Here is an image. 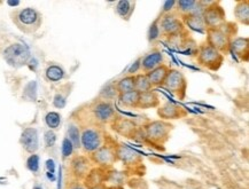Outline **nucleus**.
<instances>
[{"instance_id":"obj_1","label":"nucleus","mask_w":249,"mask_h":189,"mask_svg":"<svg viewBox=\"0 0 249 189\" xmlns=\"http://www.w3.org/2000/svg\"><path fill=\"white\" fill-rule=\"evenodd\" d=\"M237 34L238 24L226 21L219 27L207 29L206 43L225 56L230 53V44L237 37Z\"/></svg>"},{"instance_id":"obj_2","label":"nucleus","mask_w":249,"mask_h":189,"mask_svg":"<svg viewBox=\"0 0 249 189\" xmlns=\"http://www.w3.org/2000/svg\"><path fill=\"white\" fill-rule=\"evenodd\" d=\"M13 22L18 30L24 34H35L41 27L43 17L37 9L25 7L13 14Z\"/></svg>"},{"instance_id":"obj_3","label":"nucleus","mask_w":249,"mask_h":189,"mask_svg":"<svg viewBox=\"0 0 249 189\" xmlns=\"http://www.w3.org/2000/svg\"><path fill=\"white\" fill-rule=\"evenodd\" d=\"M146 141L153 145H164L170 137L172 125L165 120H153L142 126Z\"/></svg>"},{"instance_id":"obj_4","label":"nucleus","mask_w":249,"mask_h":189,"mask_svg":"<svg viewBox=\"0 0 249 189\" xmlns=\"http://www.w3.org/2000/svg\"><path fill=\"white\" fill-rule=\"evenodd\" d=\"M196 57L199 66L207 70H210V71H217V70L221 69L225 59V56L222 53L213 49L207 43L199 45Z\"/></svg>"},{"instance_id":"obj_5","label":"nucleus","mask_w":249,"mask_h":189,"mask_svg":"<svg viewBox=\"0 0 249 189\" xmlns=\"http://www.w3.org/2000/svg\"><path fill=\"white\" fill-rule=\"evenodd\" d=\"M2 57L8 66L18 69L27 66L30 62L31 53L25 45L15 43L6 47L2 52Z\"/></svg>"},{"instance_id":"obj_6","label":"nucleus","mask_w":249,"mask_h":189,"mask_svg":"<svg viewBox=\"0 0 249 189\" xmlns=\"http://www.w3.org/2000/svg\"><path fill=\"white\" fill-rule=\"evenodd\" d=\"M187 86L188 82L186 77L180 70L169 69V72L165 77L162 87L172 93L179 100H184L187 94Z\"/></svg>"},{"instance_id":"obj_7","label":"nucleus","mask_w":249,"mask_h":189,"mask_svg":"<svg viewBox=\"0 0 249 189\" xmlns=\"http://www.w3.org/2000/svg\"><path fill=\"white\" fill-rule=\"evenodd\" d=\"M104 145V136L98 127H85L81 133V147L85 153L92 154Z\"/></svg>"},{"instance_id":"obj_8","label":"nucleus","mask_w":249,"mask_h":189,"mask_svg":"<svg viewBox=\"0 0 249 189\" xmlns=\"http://www.w3.org/2000/svg\"><path fill=\"white\" fill-rule=\"evenodd\" d=\"M160 30H161V34L165 38L174 36V34H180L183 31L186 30V28L184 27L183 22H181L180 17H178V14L175 13H169L163 17H160Z\"/></svg>"},{"instance_id":"obj_9","label":"nucleus","mask_w":249,"mask_h":189,"mask_svg":"<svg viewBox=\"0 0 249 189\" xmlns=\"http://www.w3.org/2000/svg\"><path fill=\"white\" fill-rule=\"evenodd\" d=\"M91 113L95 121L100 124H110L116 118V111L110 101L97 100L92 104Z\"/></svg>"},{"instance_id":"obj_10","label":"nucleus","mask_w":249,"mask_h":189,"mask_svg":"<svg viewBox=\"0 0 249 189\" xmlns=\"http://www.w3.org/2000/svg\"><path fill=\"white\" fill-rule=\"evenodd\" d=\"M116 147L105 143V145H102L100 148L91 154V162L93 163V164L98 165L99 168H109V166H111L115 162H116Z\"/></svg>"},{"instance_id":"obj_11","label":"nucleus","mask_w":249,"mask_h":189,"mask_svg":"<svg viewBox=\"0 0 249 189\" xmlns=\"http://www.w3.org/2000/svg\"><path fill=\"white\" fill-rule=\"evenodd\" d=\"M202 17L207 29L217 28L226 22V13L219 1H213L202 12Z\"/></svg>"},{"instance_id":"obj_12","label":"nucleus","mask_w":249,"mask_h":189,"mask_svg":"<svg viewBox=\"0 0 249 189\" xmlns=\"http://www.w3.org/2000/svg\"><path fill=\"white\" fill-rule=\"evenodd\" d=\"M158 116L161 120H181L187 116V111L183 107L174 103V102H165L160 104L158 108Z\"/></svg>"},{"instance_id":"obj_13","label":"nucleus","mask_w":249,"mask_h":189,"mask_svg":"<svg viewBox=\"0 0 249 189\" xmlns=\"http://www.w3.org/2000/svg\"><path fill=\"white\" fill-rule=\"evenodd\" d=\"M92 164H93V163L91 162L90 157L78 155L75 156L74 158L71 159L70 169H71L72 174L75 175L76 179H78V180H84L86 175L89 174V172L91 171Z\"/></svg>"},{"instance_id":"obj_14","label":"nucleus","mask_w":249,"mask_h":189,"mask_svg":"<svg viewBox=\"0 0 249 189\" xmlns=\"http://www.w3.org/2000/svg\"><path fill=\"white\" fill-rule=\"evenodd\" d=\"M163 54L161 51L153 50L140 57V70L143 73H148L158 67L163 65Z\"/></svg>"},{"instance_id":"obj_15","label":"nucleus","mask_w":249,"mask_h":189,"mask_svg":"<svg viewBox=\"0 0 249 189\" xmlns=\"http://www.w3.org/2000/svg\"><path fill=\"white\" fill-rule=\"evenodd\" d=\"M20 142L25 152L35 154L39 148V137L38 131L35 127H27L21 134Z\"/></svg>"},{"instance_id":"obj_16","label":"nucleus","mask_w":249,"mask_h":189,"mask_svg":"<svg viewBox=\"0 0 249 189\" xmlns=\"http://www.w3.org/2000/svg\"><path fill=\"white\" fill-rule=\"evenodd\" d=\"M110 125L111 129H113L117 134L125 137H131V139H132L133 134H135L137 129H138L135 121L122 117H116L113 121H111Z\"/></svg>"},{"instance_id":"obj_17","label":"nucleus","mask_w":249,"mask_h":189,"mask_svg":"<svg viewBox=\"0 0 249 189\" xmlns=\"http://www.w3.org/2000/svg\"><path fill=\"white\" fill-rule=\"evenodd\" d=\"M140 155L136 150L131 149L125 145L116 147V161L122 162L125 165H135L140 162Z\"/></svg>"},{"instance_id":"obj_18","label":"nucleus","mask_w":249,"mask_h":189,"mask_svg":"<svg viewBox=\"0 0 249 189\" xmlns=\"http://www.w3.org/2000/svg\"><path fill=\"white\" fill-rule=\"evenodd\" d=\"M230 52H232L239 60L248 61L249 39L247 37H235L230 44Z\"/></svg>"},{"instance_id":"obj_19","label":"nucleus","mask_w":249,"mask_h":189,"mask_svg":"<svg viewBox=\"0 0 249 189\" xmlns=\"http://www.w3.org/2000/svg\"><path fill=\"white\" fill-rule=\"evenodd\" d=\"M180 18L185 28H188L190 30L194 31V33L206 34L207 27L206 24H204L202 14L181 15Z\"/></svg>"},{"instance_id":"obj_20","label":"nucleus","mask_w":249,"mask_h":189,"mask_svg":"<svg viewBox=\"0 0 249 189\" xmlns=\"http://www.w3.org/2000/svg\"><path fill=\"white\" fill-rule=\"evenodd\" d=\"M106 172V169L99 168V166L98 168H92L84 179V187L86 189H91L97 187V186L105 185Z\"/></svg>"},{"instance_id":"obj_21","label":"nucleus","mask_w":249,"mask_h":189,"mask_svg":"<svg viewBox=\"0 0 249 189\" xmlns=\"http://www.w3.org/2000/svg\"><path fill=\"white\" fill-rule=\"evenodd\" d=\"M176 11L181 15L188 14H202L203 7L197 0H179L176 4Z\"/></svg>"},{"instance_id":"obj_22","label":"nucleus","mask_w":249,"mask_h":189,"mask_svg":"<svg viewBox=\"0 0 249 189\" xmlns=\"http://www.w3.org/2000/svg\"><path fill=\"white\" fill-rule=\"evenodd\" d=\"M161 104L160 95L155 91H148L145 93H139V101H138V109H152L159 108Z\"/></svg>"},{"instance_id":"obj_23","label":"nucleus","mask_w":249,"mask_h":189,"mask_svg":"<svg viewBox=\"0 0 249 189\" xmlns=\"http://www.w3.org/2000/svg\"><path fill=\"white\" fill-rule=\"evenodd\" d=\"M169 69L170 68L163 63L162 66H160V67H158V68H155L154 70H152V71L146 73L153 88L162 87L165 77H167L168 72H169Z\"/></svg>"},{"instance_id":"obj_24","label":"nucleus","mask_w":249,"mask_h":189,"mask_svg":"<svg viewBox=\"0 0 249 189\" xmlns=\"http://www.w3.org/2000/svg\"><path fill=\"white\" fill-rule=\"evenodd\" d=\"M135 8L136 1H130V0H121V1H117L116 6H115V11L124 21L130 20L133 12H135Z\"/></svg>"},{"instance_id":"obj_25","label":"nucleus","mask_w":249,"mask_h":189,"mask_svg":"<svg viewBox=\"0 0 249 189\" xmlns=\"http://www.w3.org/2000/svg\"><path fill=\"white\" fill-rule=\"evenodd\" d=\"M234 17L239 23L249 24V1L248 0H239L234 6Z\"/></svg>"},{"instance_id":"obj_26","label":"nucleus","mask_w":249,"mask_h":189,"mask_svg":"<svg viewBox=\"0 0 249 189\" xmlns=\"http://www.w3.org/2000/svg\"><path fill=\"white\" fill-rule=\"evenodd\" d=\"M117 100L120 104L127 109H138L139 93L137 91H130L126 93H121L117 95Z\"/></svg>"},{"instance_id":"obj_27","label":"nucleus","mask_w":249,"mask_h":189,"mask_svg":"<svg viewBox=\"0 0 249 189\" xmlns=\"http://www.w3.org/2000/svg\"><path fill=\"white\" fill-rule=\"evenodd\" d=\"M66 72L61 66L59 65H51L45 70L46 79L51 83H56L62 81L65 78Z\"/></svg>"},{"instance_id":"obj_28","label":"nucleus","mask_w":249,"mask_h":189,"mask_svg":"<svg viewBox=\"0 0 249 189\" xmlns=\"http://www.w3.org/2000/svg\"><path fill=\"white\" fill-rule=\"evenodd\" d=\"M115 88L119 94L126 93L130 91H135V76H125L121 78L120 81L115 83Z\"/></svg>"},{"instance_id":"obj_29","label":"nucleus","mask_w":249,"mask_h":189,"mask_svg":"<svg viewBox=\"0 0 249 189\" xmlns=\"http://www.w3.org/2000/svg\"><path fill=\"white\" fill-rule=\"evenodd\" d=\"M153 87L146 73H137L135 75V91L138 93H145L152 91Z\"/></svg>"},{"instance_id":"obj_30","label":"nucleus","mask_w":249,"mask_h":189,"mask_svg":"<svg viewBox=\"0 0 249 189\" xmlns=\"http://www.w3.org/2000/svg\"><path fill=\"white\" fill-rule=\"evenodd\" d=\"M197 49H199V45L196 43V40L193 38L188 37L186 40L184 41L179 51L184 55H190V56H196L197 53Z\"/></svg>"},{"instance_id":"obj_31","label":"nucleus","mask_w":249,"mask_h":189,"mask_svg":"<svg viewBox=\"0 0 249 189\" xmlns=\"http://www.w3.org/2000/svg\"><path fill=\"white\" fill-rule=\"evenodd\" d=\"M126 177L123 172H106V179L105 182H109L113 187H119L125 184Z\"/></svg>"},{"instance_id":"obj_32","label":"nucleus","mask_w":249,"mask_h":189,"mask_svg":"<svg viewBox=\"0 0 249 189\" xmlns=\"http://www.w3.org/2000/svg\"><path fill=\"white\" fill-rule=\"evenodd\" d=\"M68 139L71 141L72 146H74V149H79L81 148V132H79V129L76 125L70 124L68 126Z\"/></svg>"},{"instance_id":"obj_33","label":"nucleus","mask_w":249,"mask_h":189,"mask_svg":"<svg viewBox=\"0 0 249 189\" xmlns=\"http://www.w3.org/2000/svg\"><path fill=\"white\" fill-rule=\"evenodd\" d=\"M45 123L50 127V130L53 131L57 129L61 124V115L56 111H50L45 116Z\"/></svg>"},{"instance_id":"obj_34","label":"nucleus","mask_w":249,"mask_h":189,"mask_svg":"<svg viewBox=\"0 0 249 189\" xmlns=\"http://www.w3.org/2000/svg\"><path fill=\"white\" fill-rule=\"evenodd\" d=\"M119 93H117L116 88H115V83L114 84H108L107 86H105V88H102V91L100 92V100H105V101H110L111 99H114L115 97H117Z\"/></svg>"},{"instance_id":"obj_35","label":"nucleus","mask_w":249,"mask_h":189,"mask_svg":"<svg viewBox=\"0 0 249 189\" xmlns=\"http://www.w3.org/2000/svg\"><path fill=\"white\" fill-rule=\"evenodd\" d=\"M160 18L158 17L156 20L153 22L151 24V27H149V30H148V40L149 43H154L158 39L161 38V30H160Z\"/></svg>"},{"instance_id":"obj_36","label":"nucleus","mask_w":249,"mask_h":189,"mask_svg":"<svg viewBox=\"0 0 249 189\" xmlns=\"http://www.w3.org/2000/svg\"><path fill=\"white\" fill-rule=\"evenodd\" d=\"M27 168L34 173L38 172V170H39V156L37 154H33L27 159Z\"/></svg>"},{"instance_id":"obj_37","label":"nucleus","mask_w":249,"mask_h":189,"mask_svg":"<svg viewBox=\"0 0 249 189\" xmlns=\"http://www.w3.org/2000/svg\"><path fill=\"white\" fill-rule=\"evenodd\" d=\"M72 152H74V146H72L71 141H70L68 137H65L62 141V156L63 158H67V157L71 156Z\"/></svg>"},{"instance_id":"obj_38","label":"nucleus","mask_w":249,"mask_h":189,"mask_svg":"<svg viewBox=\"0 0 249 189\" xmlns=\"http://www.w3.org/2000/svg\"><path fill=\"white\" fill-rule=\"evenodd\" d=\"M176 4H177V1H175V0H170V1H165L163 6H162V9H161V14H160V17H163L165 14H169V13H172L174 9H176Z\"/></svg>"},{"instance_id":"obj_39","label":"nucleus","mask_w":249,"mask_h":189,"mask_svg":"<svg viewBox=\"0 0 249 189\" xmlns=\"http://www.w3.org/2000/svg\"><path fill=\"white\" fill-rule=\"evenodd\" d=\"M66 103H67V97H66V95H63L62 93H56L55 97H54V100H53L54 107L62 109L66 105Z\"/></svg>"},{"instance_id":"obj_40","label":"nucleus","mask_w":249,"mask_h":189,"mask_svg":"<svg viewBox=\"0 0 249 189\" xmlns=\"http://www.w3.org/2000/svg\"><path fill=\"white\" fill-rule=\"evenodd\" d=\"M44 139H45V143H46L47 147H53L54 145H55L56 136L52 130H49L45 133V137H44Z\"/></svg>"},{"instance_id":"obj_41","label":"nucleus","mask_w":249,"mask_h":189,"mask_svg":"<svg viewBox=\"0 0 249 189\" xmlns=\"http://www.w3.org/2000/svg\"><path fill=\"white\" fill-rule=\"evenodd\" d=\"M138 70H140V57L136 61L135 63H133L132 66L130 67L129 70H127V75L135 76V75H137V72H138Z\"/></svg>"},{"instance_id":"obj_42","label":"nucleus","mask_w":249,"mask_h":189,"mask_svg":"<svg viewBox=\"0 0 249 189\" xmlns=\"http://www.w3.org/2000/svg\"><path fill=\"white\" fill-rule=\"evenodd\" d=\"M46 166H47V168L50 169L51 173H53V171H54V164H53V161H52V159H50V161H47V163H46Z\"/></svg>"},{"instance_id":"obj_43","label":"nucleus","mask_w":249,"mask_h":189,"mask_svg":"<svg viewBox=\"0 0 249 189\" xmlns=\"http://www.w3.org/2000/svg\"><path fill=\"white\" fill-rule=\"evenodd\" d=\"M70 189H86V188L84 187V185H75V186H72Z\"/></svg>"},{"instance_id":"obj_44","label":"nucleus","mask_w":249,"mask_h":189,"mask_svg":"<svg viewBox=\"0 0 249 189\" xmlns=\"http://www.w3.org/2000/svg\"><path fill=\"white\" fill-rule=\"evenodd\" d=\"M91 189H108L106 185H101V186H97V187L91 188Z\"/></svg>"},{"instance_id":"obj_45","label":"nucleus","mask_w":249,"mask_h":189,"mask_svg":"<svg viewBox=\"0 0 249 189\" xmlns=\"http://www.w3.org/2000/svg\"><path fill=\"white\" fill-rule=\"evenodd\" d=\"M9 6H18L20 5V1H8Z\"/></svg>"}]
</instances>
